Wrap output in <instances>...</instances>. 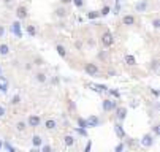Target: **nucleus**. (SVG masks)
Listing matches in <instances>:
<instances>
[{
	"mask_svg": "<svg viewBox=\"0 0 160 152\" xmlns=\"http://www.w3.org/2000/svg\"><path fill=\"white\" fill-rule=\"evenodd\" d=\"M101 108H103L105 113H111V111H114L116 108H117V101L111 100V98H106L101 101Z\"/></svg>",
	"mask_w": 160,
	"mask_h": 152,
	"instance_id": "1",
	"label": "nucleus"
},
{
	"mask_svg": "<svg viewBox=\"0 0 160 152\" xmlns=\"http://www.w3.org/2000/svg\"><path fill=\"white\" fill-rule=\"evenodd\" d=\"M114 43V35L108 30V32H105L103 35H101V45L105 46V48H110V46H113Z\"/></svg>",
	"mask_w": 160,
	"mask_h": 152,
	"instance_id": "2",
	"label": "nucleus"
},
{
	"mask_svg": "<svg viewBox=\"0 0 160 152\" xmlns=\"http://www.w3.org/2000/svg\"><path fill=\"white\" fill-rule=\"evenodd\" d=\"M84 72H86L89 76H97L100 70H98L97 63H86V67H84Z\"/></svg>",
	"mask_w": 160,
	"mask_h": 152,
	"instance_id": "3",
	"label": "nucleus"
},
{
	"mask_svg": "<svg viewBox=\"0 0 160 152\" xmlns=\"http://www.w3.org/2000/svg\"><path fill=\"white\" fill-rule=\"evenodd\" d=\"M114 133H116V136L119 138V140H125V130H124V127H122V124L121 122H117L114 125Z\"/></svg>",
	"mask_w": 160,
	"mask_h": 152,
	"instance_id": "4",
	"label": "nucleus"
},
{
	"mask_svg": "<svg viewBox=\"0 0 160 152\" xmlns=\"http://www.w3.org/2000/svg\"><path fill=\"white\" fill-rule=\"evenodd\" d=\"M116 119L119 120V122H122V120L127 117V108H116Z\"/></svg>",
	"mask_w": 160,
	"mask_h": 152,
	"instance_id": "5",
	"label": "nucleus"
},
{
	"mask_svg": "<svg viewBox=\"0 0 160 152\" xmlns=\"http://www.w3.org/2000/svg\"><path fill=\"white\" fill-rule=\"evenodd\" d=\"M40 124H41V119H40L38 116H29V119H27V127H38Z\"/></svg>",
	"mask_w": 160,
	"mask_h": 152,
	"instance_id": "6",
	"label": "nucleus"
},
{
	"mask_svg": "<svg viewBox=\"0 0 160 152\" xmlns=\"http://www.w3.org/2000/svg\"><path fill=\"white\" fill-rule=\"evenodd\" d=\"M152 144H154V138H152V135H144V136L141 138V146L144 147H151Z\"/></svg>",
	"mask_w": 160,
	"mask_h": 152,
	"instance_id": "7",
	"label": "nucleus"
},
{
	"mask_svg": "<svg viewBox=\"0 0 160 152\" xmlns=\"http://www.w3.org/2000/svg\"><path fill=\"white\" fill-rule=\"evenodd\" d=\"M11 30H13V33H14L18 38H22V30H21V24H19V21H14L11 24Z\"/></svg>",
	"mask_w": 160,
	"mask_h": 152,
	"instance_id": "8",
	"label": "nucleus"
},
{
	"mask_svg": "<svg viewBox=\"0 0 160 152\" xmlns=\"http://www.w3.org/2000/svg\"><path fill=\"white\" fill-rule=\"evenodd\" d=\"M16 16H18V19H21V21H22V19H26L27 18V16H29V13H27V8H26V6H18V10H16Z\"/></svg>",
	"mask_w": 160,
	"mask_h": 152,
	"instance_id": "9",
	"label": "nucleus"
},
{
	"mask_svg": "<svg viewBox=\"0 0 160 152\" xmlns=\"http://www.w3.org/2000/svg\"><path fill=\"white\" fill-rule=\"evenodd\" d=\"M122 24L124 25H135V16L133 14H125L124 18H122Z\"/></svg>",
	"mask_w": 160,
	"mask_h": 152,
	"instance_id": "10",
	"label": "nucleus"
},
{
	"mask_svg": "<svg viewBox=\"0 0 160 152\" xmlns=\"http://www.w3.org/2000/svg\"><path fill=\"white\" fill-rule=\"evenodd\" d=\"M87 120V127L92 128V127H97L98 124H100V119H98L97 116H89V119H86Z\"/></svg>",
	"mask_w": 160,
	"mask_h": 152,
	"instance_id": "11",
	"label": "nucleus"
},
{
	"mask_svg": "<svg viewBox=\"0 0 160 152\" xmlns=\"http://www.w3.org/2000/svg\"><path fill=\"white\" fill-rule=\"evenodd\" d=\"M135 10H137V11H139V13L146 11V10H148V0H143V2L135 3Z\"/></svg>",
	"mask_w": 160,
	"mask_h": 152,
	"instance_id": "12",
	"label": "nucleus"
},
{
	"mask_svg": "<svg viewBox=\"0 0 160 152\" xmlns=\"http://www.w3.org/2000/svg\"><path fill=\"white\" fill-rule=\"evenodd\" d=\"M124 62L127 63L128 67H133V65H137V59H135V56H132V54H127V56L124 57Z\"/></svg>",
	"mask_w": 160,
	"mask_h": 152,
	"instance_id": "13",
	"label": "nucleus"
},
{
	"mask_svg": "<svg viewBox=\"0 0 160 152\" xmlns=\"http://www.w3.org/2000/svg\"><path fill=\"white\" fill-rule=\"evenodd\" d=\"M63 144H65L67 147H71L74 144V136L73 135H67L65 138H63Z\"/></svg>",
	"mask_w": 160,
	"mask_h": 152,
	"instance_id": "14",
	"label": "nucleus"
},
{
	"mask_svg": "<svg viewBox=\"0 0 160 152\" xmlns=\"http://www.w3.org/2000/svg\"><path fill=\"white\" fill-rule=\"evenodd\" d=\"M45 127H46V130H54V128L57 127V122L54 119H48L45 122Z\"/></svg>",
	"mask_w": 160,
	"mask_h": 152,
	"instance_id": "15",
	"label": "nucleus"
},
{
	"mask_svg": "<svg viewBox=\"0 0 160 152\" xmlns=\"http://www.w3.org/2000/svg\"><path fill=\"white\" fill-rule=\"evenodd\" d=\"M8 52H10V46L2 43L0 45V56H8Z\"/></svg>",
	"mask_w": 160,
	"mask_h": 152,
	"instance_id": "16",
	"label": "nucleus"
},
{
	"mask_svg": "<svg viewBox=\"0 0 160 152\" xmlns=\"http://www.w3.org/2000/svg\"><path fill=\"white\" fill-rule=\"evenodd\" d=\"M56 51H57V54H59L60 57H67V49L63 48L62 45H57L56 46Z\"/></svg>",
	"mask_w": 160,
	"mask_h": 152,
	"instance_id": "17",
	"label": "nucleus"
},
{
	"mask_svg": "<svg viewBox=\"0 0 160 152\" xmlns=\"http://www.w3.org/2000/svg\"><path fill=\"white\" fill-rule=\"evenodd\" d=\"M32 144H33L35 147L41 146V136H38V135H33V136H32Z\"/></svg>",
	"mask_w": 160,
	"mask_h": 152,
	"instance_id": "18",
	"label": "nucleus"
},
{
	"mask_svg": "<svg viewBox=\"0 0 160 152\" xmlns=\"http://www.w3.org/2000/svg\"><path fill=\"white\" fill-rule=\"evenodd\" d=\"M56 16H59V18H65L67 16V10L65 8H62V6H60V8H56Z\"/></svg>",
	"mask_w": 160,
	"mask_h": 152,
	"instance_id": "19",
	"label": "nucleus"
},
{
	"mask_svg": "<svg viewBox=\"0 0 160 152\" xmlns=\"http://www.w3.org/2000/svg\"><path fill=\"white\" fill-rule=\"evenodd\" d=\"M35 79L38 81V83H41V84H43V83H46V75L40 72V73H37V75H35Z\"/></svg>",
	"mask_w": 160,
	"mask_h": 152,
	"instance_id": "20",
	"label": "nucleus"
},
{
	"mask_svg": "<svg viewBox=\"0 0 160 152\" xmlns=\"http://www.w3.org/2000/svg\"><path fill=\"white\" fill-rule=\"evenodd\" d=\"M16 128H18L19 131H26V128H27V122H24V120H19V122L16 124Z\"/></svg>",
	"mask_w": 160,
	"mask_h": 152,
	"instance_id": "21",
	"label": "nucleus"
},
{
	"mask_svg": "<svg viewBox=\"0 0 160 152\" xmlns=\"http://www.w3.org/2000/svg\"><path fill=\"white\" fill-rule=\"evenodd\" d=\"M27 33H29L30 36H35V35H37V29H35V25H27Z\"/></svg>",
	"mask_w": 160,
	"mask_h": 152,
	"instance_id": "22",
	"label": "nucleus"
},
{
	"mask_svg": "<svg viewBox=\"0 0 160 152\" xmlns=\"http://www.w3.org/2000/svg\"><path fill=\"white\" fill-rule=\"evenodd\" d=\"M98 13H100V16H108L111 13V8H110V6H103Z\"/></svg>",
	"mask_w": 160,
	"mask_h": 152,
	"instance_id": "23",
	"label": "nucleus"
},
{
	"mask_svg": "<svg viewBox=\"0 0 160 152\" xmlns=\"http://www.w3.org/2000/svg\"><path fill=\"white\" fill-rule=\"evenodd\" d=\"M78 125L83 127V128H89V127H87V120L83 119V117H78Z\"/></svg>",
	"mask_w": 160,
	"mask_h": 152,
	"instance_id": "24",
	"label": "nucleus"
},
{
	"mask_svg": "<svg viewBox=\"0 0 160 152\" xmlns=\"http://www.w3.org/2000/svg\"><path fill=\"white\" fill-rule=\"evenodd\" d=\"M19 103H21V95H19V94L13 95V98H11V105H19Z\"/></svg>",
	"mask_w": 160,
	"mask_h": 152,
	"instance_id": "25",
	"label": "nucleus"
},
{
	"mask_svg": "<svg viewBox=\"0 0 160 152\" xmlns=\"http://www.w3.org/2000/svg\"><path fill=\"white\" fill-rule=\"evenodd\" d=\"M98 16H100V13H98V11H89V13H87V18H89V19H97Z\"/></svg>",
	"mask_w": 160,
	"mask_h": 152,
	"instance_id": "26",
	"label": "nucleus"
},
{
	"mask_svg": "<svg viewBox=\"0 0 160 152\" xmlns=\"http://www.w3.org/2000/svg\"><path fill=\"white\" fill-rule=\"evenodd\" d=\"M71 2L74 3L76 8H83V6H84V0H71Z\"/></svg>",
	"mask_w": 160,
	"mask_h": 152,
	"instance_id": "27",
	"label": "nucleus"
},
{
	"mask_svg": "<svg viewBox=\"0 0 160 152\" xmlns=\"http://www.w3.org/2000/svg\"><path fill=\"white\" fill-rule=\"evenodd\" d=\"M124 149H125V144L122 143V141H121V143H119L117 146L114 147V151H116V152H122V151H124Z\"/></svg>",
	"mask_w": 160,
	"mask_h": 152,
	"instance_id": "28",
	"label": "nucleus"
},
{
	"mask_svg": "<svg viewBox=\"0 0 160 152\" xmlns=\"http://www.w3.org/2000/svg\"><path fill=\"white\" fill-rule=\"evenodd\" d=\"M76 131L79 135H83V136H87V128H83V127H78L76 128Z\"/></svg>",
	"mask_w": 160,
	"mask_h": 152,
	"instance_id": "29",
	"label": "nucleus"
},
{
	"mask_svg": "<svg viewBox=\"0 0 160 152\" xmlns=\"http://www.w3.org/2000/svg\"><path fill=\"white\" fill-rule=\"evenodd\" d=\"M2 147H5V149H6V151H10V152H13V151H14V147H13L10 143H3V144H2Z\"/></svg>",
	"mask_w": 160,
	"mask_h": 152,
	"instance_id": "30",
	"label": "nucleus"
},
{
	"mask_svg": "<svg viewBox=\"0 0 160 152\" xmlns=\"http://www.w3.org/2000/svg\"><path fill=\"white\" fill-rule=\"evenodd\" d=\"M152 27H154V29H159L160 27V19L159 18H155L154 21H152Z\"/></svg>",
	"mask_w": 160,
	"mask_h": 152,
	"instance_id": "31",
	"label": "nucleus"
},
{
	"mask_svg": "<svg viewBox=\"0 0 160 152\" xmlns=\"http://www.w3.org/2000/svg\"><path fill=\"white\" fill-rule=\"evenodd\" d=\"M0 90H2V92H8V83L0 84Z\"/></svg>",
	"mask_w": 160,
	"mask_h": 152,
	"instance_id": "32",
	"label": "nucleus"
},
{
	"mask_svg": "<svg viewBox=\"0 0 160 152\" xmlns=\"http://www.w3.org/2000/svg\"><path fill=\"white\" fill-rule=\"evenodd\" d=\"M152 131H154V135H157V136H159V135H160V125H154V127H152Z\"/></svg>",
	"mask_w": 160,
	"mask_h": 152,
	"instance_id": "33",
	"label": "nucleus"
},
{
	"mask_svg": "<svg viewBox=\"0 0 160 152\" xmlns=\"http://www.w3.org/2000/svg\"><path fill=\"white\" fill-rule=\"evenodd\" d=\"M157 67H159V60H152L151 68H152V70H157Z\"/></svg>",
	"mask_w": 160,
	"mask_h": 152,
	"instance_id": "34",
	"label": "nucleus"
},
{
	"mask_svg": "<svg viewBox=\"0 0 160 152\" xmlns=\"http://www.w3.org/2000/svg\"><path fill=\"white\" fill-rule=\"evenodd\" d=\"M90 147H92V143H90V141H87V144H86V149H84V152H89V151H90Z\"/></svg>",
	"mask_w": 160,
	"mask_h": 152,
	"instance_id": "35",
	"label": "nucleus"
},
{
	"mask_svg": "<svg viewBox=\"0 0 160 152\" xmlns=\"http://www.w3.org/2000/svg\"><path fill=\"white\" fill-rule=\"evenodd\" d=\"M68 108H70V109H73V111H74V109H76V105H74L73 101L70 100V103H68Z\"/></svg>",
	"mask_w": 160,
	"mask_h": 152,
	"instance_id": "36",
	"label": "nucleus"
},
{
	"mask_svg": "<svg viewBox=\"0 0 160 152\" xmlns=\"http://www.w3.org/2000/svg\"><path fill=\"white\" fill-rule=\"evenodd\" d=\"M108 90H110V89H108ZM110 92H111V94H113V95H114V97H117V98H119V97H121V94H119V92H117V90H110Z\"/></svg>",
	"mask_w": 160,
	"mask_h": 152,
	"instance_id": "37",
	"label": "nucleus"
},
{
	"mask_svg": "<svg viewBox=\"0 0 160 152\" xmlns=\"http://www.w3.org/2000/svg\"><path fill=\"white\" fill-rule=\"evenodd\" d=\"M41 151H43V152H49V151H51V146H48V144H46V146L41 147Z\"/></svg>",
	"mask_w": 160,
	"mask_h": 152,
	"instance_id": "38",
	"label": "nucleus"
},
{
	"mask_svg": "<svg viewBox=\"0 0 160 152\" xmlns=\"http://www.w3.org/2000/svg\"><path fill=\"white\" fill-rule=\"evenodd\" d=\"M3 35H5V27H3V25H0V38H2Z\"/></svg>",
	"mask_w": 160,
	"mask_h": 152,
	"instance_id": "39",
	"label": "nucleus"
},
{
	"mask_svg": "<svg viewBox=\"0 0 160 152\" xmlns=\"http://www.w3.org/2000/svg\"><path fill=\"white\" fill-rule=\"evenodd\" d=\"M3 116H5V108L0 105V117H3Z\"/></svg>",
	"mask_w": 160,
	"mask_h": 152,
	"instance_id": "40",
	"label": "nucleus"
},
{
	"mask_svg": "<svg viewBox=\"0 0 160 152\" xmlns=\"http://www.w3.org/2000/svg\"><path fill=\"white\" fill-rule=\"evenodd\" d=\"M152 94H154L155 97H159V90L157 89H152Z\"/></svg>",
	"mask_w": 160,
	"mask_h": 152,
	"instance_id": "41",
	"label": "nucleus"
},
{
	"mask_svg": "<svg viewBox=\"0 0 160 152\" xmlns=\"http://www.w3.org/2000/svg\"><path fill=\"white\" fill-rule=\"evenodd\" d=\"M98 57H100V59H105V57H106V54H105V52H100V56H98Z\"/></svg>",
	"mask_w": 160,
	"mask_h": 152,
	"instance_id": "42",
	"label": "nucleus"
},
{
	"mask_svg": "<svg viewBox=\"0 0 160 152\" xmlns=\"http://www.w3.org/2000/svg\"><path fill=\"white\" fill-rule=\"evenodd\" d=\"M62 3H71V0H60Z\"/></svg>",
	"mask_w": 160,
	"mask_h": 152,
	"instance_id": "43",
	"label": "nucleus"
},
{
	"mask_svg": "<svg viewBox=\"0 0 160 152\" xmlns=\"http://www.w3.org/2000/svg\"><path fill=\"white\" fill-rule=\"evenodd\" d=\"M3 2H5V3H10V2H11V0H3Z\"/></svg>",
	"mask_w": 160,
	"mask_h": 152,
	"instance_id": "44",
	"label": "nucleus"
},
{
	"mask_svg": "<svg viewBox=\"0 0 160 152\" xmlns=\"http://www.w3.org/2000/svg\"><path fill=\"white\" fill-rule=\"evenodd\" d=\"M2 144H3V143H2V140H0V149H2Z\"/></svg>",
	"mask_w": 160,
	"mask_h": 152,
	"instance_id": "45",
	"label": "nucleus"
},
{
	"mask_svg": "<svg viewBox=\"0 0 160 152\" xmlns=\"http://www.w3.org/2000/svg\"><path fill=\"white\" fill-rule=\"evenodd\" d=\"M116 2H117V3H121V2H122V0H116Z\"/></svg>",
	"mask_w": 160,
	"mask_h": 152,
	"instance_id": "46",
	"label": "nucleus"
}]
</instances>
